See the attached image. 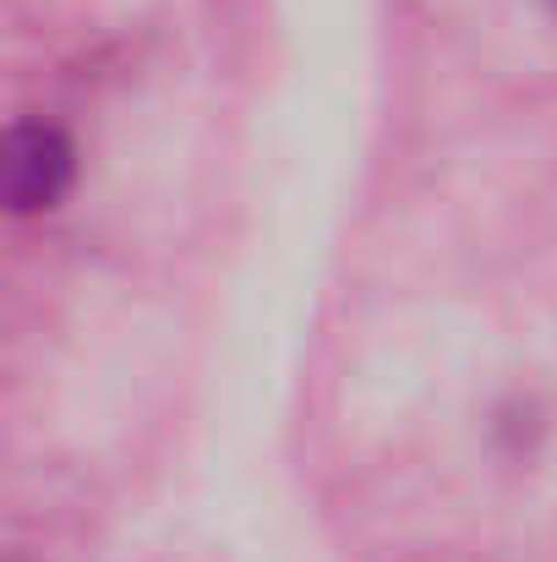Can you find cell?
Returning <instances> with one entry per match:
<instances>
[{
    "instance_id": "1",
    "label": "cell",
    "mask_w": 557,
    "mask_h": 562,
    "mask_svg": "<svg viewBox=\"0 0 557 562\" xmlns=\"http://www.w3.org/2000/svg\"><path fill=\"white\" fill-rule=\"evenodd\" d=\"M77 176V154L66 143L60 126L49 121H27L5 137V154H0V187L5 202L16 213H38V207H55L66 187Z\"/></svg>"
}]
</instances>
